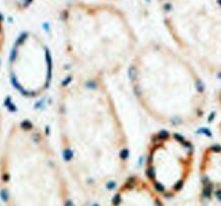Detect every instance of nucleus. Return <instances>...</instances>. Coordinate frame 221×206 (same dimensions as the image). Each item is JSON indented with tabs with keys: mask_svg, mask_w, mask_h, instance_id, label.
Returning <instances> with one entry per match:
<instances>
[{
	"mask_svg": "<svg viewBox=\"0 0 221 206\" xmlns=\"http://www.w3.org/2000/svg\"><path fill=\"white\" fill-rule=\"evenodd\" d=\"M56 121L62 158L88 188H117L129 144L106 79L77 70L57 88Z\"/></svg>",
	"mask_w": 221,
	"mask_h": 206,
	"instance_id": "f257e3e1",
	"label": "nucleus"
},
{
	"mask_svg": "<svg viewBox=\"0 0 221 206\" xmlns=\"http://www.w3.org/2000/svg\"><path fill=\"white\" fill-rule=\"evenodd\" d=\"M136 102L167 129L199 124L208 107V93L195 65L182 53L156 40L139 46L127 66Z\"/></svg>",
	"mask_w": 221,
	"mask_h": 206,
	"instance_id": "f03ea898",
	"label": "nucleus"
},
{
	"mask_svg": "<svg viewBox=\"0 0 221 206\" xmlns=\"http://www.w3.org/2000/svg\"><path fill=\"white\" fill-rule=\"evenodd\" d=\"M65 52L75 70L107 79L129 66L138 49L133 25L106 2L70 1L61 11Z\"/></svg>",
	"mask_w": 221,
	"mask_h": 206,
	"instance_id": "7ed1b4c3",
	"label": "nucleus"
},
{
	"mask_svg": "<svg viewBox=\"0 0 221 206\" xmlns=\"http://www.w3.org/2000/svg\"><path fill=\"white\" fill-rule=\"evenodd\" d=\"M179 51L209 75L221 76V0H158Z\"/></svg>",
	"mask_w": 221,
	"mask_h": 206,
	"instance_id": "20e7f679",
	"label": "nucleus"
},
{
	"mask_svg": "<svg viewBox=\"0 0 221 206\" xmlns=\"http://www.w3.org/2000/svg\"><path fill=\"white\" fill-rule=\"evenodd\" d=\"M146 148V176L158 193L173 197L182 190L193 166L194 144L185 134L166 127L150 135Z\"/></svg>",
	"mask_w": 221,
	"mask_h": 206,
	"instance_id": "39448f33",
	"label": "nucleus"
},
{
	"mask_svg": "<svg viewBox=\"0 0 221 206\" xmlns=\"http://www.w3.org/2000/svg\"><path fill=\"white\" fill-rule=\"evenodd\" d=\"M54 73L52 52L41 37L23 31L15 39L8 58V77L22 97L36 99L51 88Z\"/></svg>",
	"mask_w": 221,
	"mask_h": 206,
	"instance_id": "423d86ee",
	"label": "nucleus"
},
{
	"mask_svg": "<svg viewBox=\"0 0 221 206\" xmlns=\"http://www.w3.org/2000/svg\"><path fill=\"white\" fill-rule=\"evenodd\" d=\"M201 182L203 186L202 195L210 200L215 195L221 201V145L210 144L204 147L201 155Z\"/></svg>",
	"mask_w": 221,
	"mask_h": 206,
	"instance_id": "0eeeda50",
	"label": "nucleus"
},
{
	"mask_svg": "<svg viewBox=\"0 0 221 206\" xmlns=\"http://www.w3.org/2000/svg\"><path fill=\"white\" fill-rule=\"evenodd\" d=\"M34 0H3L5 5L12 11L24 12L31 5Z\"/></svg>",
	"mask_w": 221,
	"mask_h": 206,
	"instance_id": "6e6552de",
	"label": "nucleus"
},
{
	"mask_svg": "<svg viewBox=\"0 0 221 206\" xmlns=\"http://www.w3.org/2000/svg\"><path fill=\"white\" fill-rule=\"evenodd\" d=\"M5 25H3V21H2V16L0 14V55L3 50V46H5Z\"/></svg>",
	"mask_w": 221,
	"mask_h": 206,
	"instance_id": "1a4fd4ad",
	"label": "nucleus"
},
{
	"mask_svg": "<svg viewBox=\"0 0 221 206\" xmlns=\"http://www.w3.org/2000/svg\"><path fill=\"white\" fill-rule=\"evenodd\" d=\"M217 105H218V110H219V123H218V129L219 133L221 135V90L217 94Z\"/></svg>",
	"mask_w": 221,
	"mask_h": 206,
	"instance_id": "9d476101",
	"label": "nucleus"
},
{
	"mask_svg": "<svg viewBox=\"0 0 221 206\" xmlns=\"http://www.w3.org/2000/svg\"><path fill=\"white\" fill-rule=\"evenodd\" d=\"M1 134H2V114L0 110V139H1Z\"/></svg>",
	"mask_w": 221,
	"mask_h": 206,
	"instance_id": "9b49d317",
	"label": "nucleus"
}]
</instances>
